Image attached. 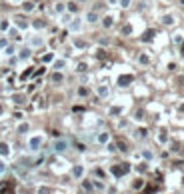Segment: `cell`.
<instances>
[{
    "instance_id": "1",
    "label": "cell",
    "mask_w": 184,
    "mask_h": 194,
    "mask_svg": "<svg viewBox=\"0 0 184 194\" xmlns=\"http://www.w3.org/2000/svg\"><path fill=\"white\" fill-rule=\"evenodd\" d=\"M70 148V142L66 140V138H56V140L52 142V150L56 154H62V152H66V150Z\"/></svg>"
},
{
    "instance_id": "2",
    "label": "cell",
    "mask_w": 184,
    "mask_h": 194,
    "mask_svg": "<svg viewBox=\"0 0 184 194\" xmlns=\"http://www.w3.org/2000/svg\"><path fill=\"white\" fill-rule=\"evenodd\" d=\"M42 144H44V136H42V134H36V136H32L30 140H28V148H30L32 152H38Z\"/></svg>"
},
{
    "instance_id": "3",
    "label": "cell",
    "mask_w": 184,
    "mask_h": 194,
    "mask_svg": "<svg viewBox=\"0 0 184 194\" xmlns=\"http://www.w3.org/2000/svg\"><path fill=\"white\" fill-rule=\"evenodd\" d=\"M82 26H84V20L76 16V18H72V22L68 24V30H70V32H74V34H76V32H80V30H82Z\"/></svg>"
},
{
    "instance_id": "4",
    "label": "cell",
    "mask_w": 184,
    "mask_h": 194,
    "mask_svg": "<svg viewBox=\"0 0 184 194\" xmlns=\"http://www.w3.org/2000/svg\"><path fill=\"white\" fill-rule=\"evenodd\" d=\"M96 142H98V144H106V146H108L110 144V132H106V130L98 132L96 134Z\"/></svg>"
},
{
    "instance_id": "5",
    "label": "cell",
    "mask_w": 184,
    "mask_h": 194,
    "mask_svg": "<svg viewBox=\"0 0 184 194\" xmlns=\"http://www.w3.org/2000/svg\"><path fill=\"white\" fill-rule=\"evenodd\" d=\"M84 166L82 164H74V166H72V176H74L76 180H82V176H84Z\"/></svg>"
},
{
    "instance_id": "6",
    "label": "cell",
    "mask_w": 184,
    "mask_h": 194,
    "mask_svg": "<svg viewBox=\"0 0 184 194\" xmlns=\"http://www.w3.org/2000/svg\"><path fill=\"white\" fill-rule=\"evenodd\" d=\"M168 130L166 128H160L158 130V134H156V140H158V144H166V142H168Z\"/></svg>"
},
{
    "instance_id": "7",
    "label": "cell",
    "mask_w": 184,
    "mask_h": 194,
    "mask_svg": "<svg viewBox=\"0 0 184 194\" xmlns=\"http://www.w3.org/2000/svg\"><path fill=\"white\" fill-rule=\"evenodd\" d=\"M84 20H86V22H90V24H96L98 20H100V16H98L96 10H88L86 16H84Z\"/></svg>"
},
{
    "instance_id": "8",
    "label": "cell",
    "mask_w": 184,
    "mask_h": 194,
    "mask_svg": "<svg viewBox=\"0 0 184 194\" xmlns=\"http://www.w3.org/2000/svg\"><path fill=\"white\" fill-rule=\"evenodd\" d=\"M52 68H54V72H60V70L66 68V60H64V58H54Z\"/></svg>"
},
{
    "instance_id": "9",
    "label": "cell",
    "mask_w": 184,
    "mask_h": 194,
    "mask_svg": "<svg viewBox=\"0 0 184 194\" xmlns=\"http://www.w3.org/2000/svg\"><path fill=\"white\" fill-rule=\"evenodd\" d=\"M162 24H164V26H174V24H176V16L174 14H164L162 16Z\"/></svg>"
},
{
    "instance_id": "10",
    "label": "cell",
    "mask_w": 184,
    "mask_h": 194,
    "mask_svg": "<svg viewBox=\"0 0 184 194\" xmlns=\"http://www.w3.org/2000/svg\"><path fill=\"white\" fill-rule=\"evenodd\" d=\"M96 94L100 96V98H108V94H110V90H108V86L106 84H100V86L96 88Z\"/></svg>"
},
{
    "instance_id": "11",
    "label": "cell",
    "mask_w": 184,
    "mask_h": 194,
    "mask_svg": "<svg viewBox=\"0 0 184 194\" xmlns=\"http://www.w3.org/2000/svg\"><path fill=\"white\" fill-rule=\"evenodd\" d=\"M42 44H44V38H42V36H32L30 38V48H40Z\"/></svg>"
},
{
    "instance_id": "12",
    "label": "cell",
    "mask_w": 184,
    "mask_h": 194,
    "mask_svg": "<svg viewBox=\"0 0 184 194\" xmlns=\"http://www.w3.org/2000/svg\"><path fill=\"white\" fill-rule=\"evenodd\" d=\"M112 24H114V16L112 14H106L104 18H102V26H104V28H110Z\"/></svg>"
},
{
    "instance_id": "13",
    "label": "cell",
    "mask_w": 184,
    "mask_h": 194,
    "mask_svg": "<svg viewBox=\"0 0 184 194\" xmlns=\"http://www.w3.org/2000/svg\"><path fill=\"white\" fill-rule=\"evenodd\" d=\"M0 156H10V146L6 144V142H0Z\"/></svg>"
},
{
    "instance_id": "14",
    "label": "cell",
    "mask_w": 184,
    "mask_h": 194,
    "mask_svg": "<svg viewBox=\"0 0 184 194\" xmlns=\"http://www.w3.org/2000/svg\"><path fill=\"white\" fill-rule=\"evenodd\" d=\"M28 130H30V124H28V122H20L18 128H16V132H18V134H26Z\"/></svg>"
},
{
    "instance_id": "15",
    "label": "cell",
    "mask_w": 184,
    "mask_h": 194,
    "mask_svg": "<svg viewBox=\"0 0 184 194\" xmlns=\"http://www.w3.org/2000/svg\"><path fill=\"white\" fill-rule=\"evenodd\" d=\"M18 58L20 60H28V58H30V48H22L18 52Z\"/></svg>"
},
{
    "instance_id": "16",
    "label": "cell",
    "mask_w": 184,
    "mask_h": 194,
    "mask_svg": "<svg viewBox=\"0 0 184 194\" xmlns=\"http://www.w3.org/2000/svg\"><path fill=\"white\" fill-rule=\"evenodd\" d=\"M52 82H54V84H62V82H64L62 72H54V74H52Z\"/></svg>"
},
{
    "instance_id": "17",
    "label": "cell",
    "mask_w": 184,
    "mask_h": 194,
    "mask_svg": "<svg viewBox=\"0 0 184 194\" xmlns=\"http://www.w3.org/2000/svg\"><path fill=\"white\" fill-rule=\"evenodd\" d=\"M138 62H140V64H148V62H150V56H148L146 52H142V54L138 56Z\"/></svg>"
},
{
    "instance_id": "18",
    "label": "cell",
    "mask_w": 184,
    "mask_h": 194,
    "mask_svg": "<svg viewBox=\"0 0 184 194\" xmlns=\"http://www.w3.org/2000/svg\"><path fill=\"white\" fill-rule=\"evenodd\" d=\"M72 18H74V16H72L70 12H64V14H62V24H70Z\"/></svg>"
},
{
    "instance_id": "19",
    "label": "cell",
    "mask_w": 184,
    "mask_h": 194,
    "mask_svg": "<svg viewBox=\"0 0 184 194\" xmlns=\"http://www.w3.org/2000/svg\"><path fill=\"white\" fill-rule=\"evenodd\" d=\"M22 8H24L26 12H32V10H34V2H22Z\"/></svg>"
},
{
    "instance_id": "20",
    "label": "cell",
    "mask_w": 184,
    "mask_h": 194,
    "mask_svg": "<svg viewBox=\"0 0 184 194\" xmlns=\"http://www.w3.org/2000/svg\"><path fill=\"white\" fill-rule=\"evenodd\" d=\"M130 4H132V0H118V6L120 8H130Z\"/></svg>"
},
{
    "instance_id": "21",
    "label": "cell",
    "mask_w": 184,
    "mask_h": 194,
    "mask_svg": "<svg viewBox=\"0 0 184 194\" xmlns=\"http://www.w3.org/2000/svg\"><path fill=\"white\" fill-rule=\"evenodd\" d=\"M54 10H56L58 14H64V12H66V6H64V4H60V2H58L56 6H54Z\"/></svg>"
},
{
    "instance_id": "22",
    "label": "cell",
    "mask_w": 184,
    "mask_h": 194,
    "mask_svg": "<svg viewBox=\"0 0 184 194\" xmlns=\"http://www.w3.org/2000/svg\"><path fill=\"white\" fill-rule=\"evenodd\" d=\"M4 54H6V56H12V54H14V46H12V44H8L6 48H4Z\"/></svg>"
},
{
    "instance_id": "23",
    "label": "cell",
    "mask_w": 184,
    "mask_h": 194,
    "mask_svg": "<svg viewBox=\"0 0 184 194\" xmlns=\"http://www.w3.org/2000/svg\"><path fill=\"white\" fill-rule=\"evenodd\" d=\"M142 156H144L146 160H152V158H154V152H152V150H142Z\"/></svg>"
},
{
    "instance_id": "24",
    "label": "cell",
    "mask_w": 184,
    "mask_h": 194,
    "mask_svg": "<svg viewBox=\"0 0 184 194\" xmlns=\"http://www.w3.org/2000/svg\"><path fill=\"white\" fill-rule=\"evenodd\" d=\"M32 26L36 28V30H40V28H44V22H42V20H34V22H32Z\"/></svg>"
},
{
    "instance_id": "25",
    "label": "cell",
    "mask_w": 184,
    "mask_h": 194,
    "mask_svg": "<svg viewBox=\"0 0 184 194\" xmlns=\"http://www.w3.org/2000/svg\"><path fill=\"white\" fill-rule=\"evenodd\" d=\"M66 10H68V12H70V14H72V12H76V2H68V6H66Z\"/></svg>"
},
{
    "instance_id": "26",
    "label": "cell",
    "mask_w": 184,
    "mask_h": 194,
    "mask_svg": "<svg viewBox=\"0 0 184 194\" xmlns=\"http://www.w3.org/2000/svg\"><path fill=\"white\" fill-rule=\"evenodd\" d=\"M6 168H8V166H6V162L0 158V174H4V172H6Z\"/></svg>"
},
{
    "instance_id": "27",
    "label": "cell",
    "mask_w": 184,
    "mask_h": 194,
    "mask_svg": "<svg viewBox=\"0 0 184 194\" xmlns=\"http://www.w3.org/2000/svg\"><path fill=\"white\" fill-rule=\"evenodd\" d=\"M38 194H50V188L48 186H40L38 188Z\"/></svg>"
},
{
    "instance_id": "28",
    "label": "cell",
    "mask_w": 184,
    "mask_h": 194,
    "mask_svg": "<svg viewBox=\"0 0 184 194\" xmlns=\"http://www.w3.org/2000/svg\"><path fill=\"white\" fill-rule=\"evenodd\" d=\"M16 20H18V26H20V28H26V26H28V22H26L24 18H16Z\"/></svg>"
},
{
    "instance_id": "29",
    "label": "cell",
    "mask_w": 184,
    "mask_h": 194,
    "mask_svg": "<svg viewBox=\"0 0 184 194\" xmlns=\"http://www.w3.org/2000/svg\"><path fill=\"white\" fill-rule=\"evenodd\" d=\"M8 26H10L8 20H2V22H0V30H8Z\"/></svg>"
},
{
    "instance_id": "30",
    "label": "cell",
    "mask_w": 184,
    "mask_h": 194,
    "mask_svg": "<svg viewBox=\"0 0 184 194\" xmlns=\"http://www.w3.org/2000/svg\"><path fill=\"white\" fill-rule=\"evenodd\" d=\"M78 94H80V96H86V94H88V88L80 86V88H78Z\"/></svg>"
},
{
    "instance_id": "31",
    "label": "cell",
    "mask_w": 184,
    "mask_h": 194,
    "mask_svg": "<svg viewBox=\"0 0 184 194\" xmlns=\"http://www.w3.org/2000/svg\"><path fill=\"white\" fill-rule=\"evenodd\" d=\"M120 112H122V108H118V106L110 108V114H120Z\"/></svg>"
},
{
    "instance_id": "32",
    "label": "cell",
    "mask_w": 184,
    "mask_h": 194,
    "mask_svg": "<svg viewBox=\"0 0 184 194\" xmlns=\"http://www.w3.org/2000/svg\"><path fill=\"white\" fill-rule=\"evenodd\" d=\"M86 68H88V66L84 64V62H80V64H78V68H76V70H78V72H84V70H86Z\"/></svg>"
},
{
    "instance_id": "33",
    "label": "cell",
    "mask_w": 184,
    "mask_h": 194,
    "mask_svg": "<svg viewBox=\"0 0 184 194\" xmlns=\"http://www.w3.org/2000/svg\"><path fill=\"white\" fill-rule=\"evenodd\" d=\"M6 46H8V40H6V38H2V40H0V50H4Z\"/></svg>"
},
{
    "instance_id": "34",
    "label": "cell",
    "mask_w": 184,
    "mask_h": 194,
    "mask_svg": "<svg viewBox=\"0 0 184 194\" xmlns=\"http://www.w3.org/2000/svg\"><path fill=\"white\" fill-rule=\"evenodd\" d=\"M130 30H132V28H130V24H126V26L122 28V32H124V34H130Z\"/></svg>"
},
{
    "instance_id": "35",
    "label": "cell",
    "mask_w": 184,
    "mask_h": 194,
    "mask_svg": "<svg viewBox=\"0 0 184 194\" xmlns=\"http://www.w3.org/2000/svg\"><path fill=\"white\" fill-rule=\"evenodd\" d=\"M82 186L86 188V190H92V184H90V182H86V180H84V182H82Z\"/></svg>"
},
{
    "instance_id": "36",
    "label": "cell",
    "mask_w": 184,
    "mask_h": 194,
    "mask_svg": "<svg viewBox=\"0 0 184 194\" xmlns=\"http://www.w3.org/2000/svg\"><path fill=\"white\" fill-rule=\"evenodd\" d=\"M92 186H94V188H104V184H102V182H98V180H94V184H92Z\"/></svg>"
},
{
    "instance_id": "37",
    "label": "cell",
    "mask_w": 184,
    "mask_h": 194,
    "mask_svg": "<svg viewBox=\"0 0 184 194\" xmlns=\"http://www.w3.org/2000/svg\"><path fill=\"white\" fill-rule=\"evenodd\" d=\"M74 44H76V46H78V48H84V46H86V44H84V42H82V40H76V42H74Z\"/></svg>"
},
{
    "instance_id": "38",
    "label": "cell",
    "mask_w": 184,
    "mask_h": 194,
    "mask_svg": "<svg viewBox=\"0 0 184 194\" xmlns=\"http://www.w3.org/2000/svg\"><path fill=\"white\" fill-rule=\"evenodd\" d=\"M108 4L110 6H118V0H108Z\"/></svg>"
},
{
    "instance_id": "39",
    "label": "cell",
    "mask_w": 184,
    "mask_h": 194,
    "mask_svg": "<svg viewBox=\"0 0 184 194\" xmlns=\"http://www.w3.org/2000/svg\"><path fill=\"white\" fill-rule=\"evenodd\" d=\"M180 112H184V104H180Z\"/></svg>"
},
{
    "instance_id": "40",
    "label": "cell",
    "mask_w": 184,
    "mask_h": 194,
    "mask_svg": "<svg viewBox=\"0 0 184 194\" xmlns=\"http://www.w3.org/2000/svg\"><path fill=\"white\" fill-rule=\"evenodd\" d=\"M14 2H24V0H14Z\"/></svg>"
},
{
    "instance_id": "41",
    "label": "cell",
    "mask_w": 184,
    "mask_h": 194,
    "mask_svg": "<svg viewBox=\"0 0 184 194\" xmlns=\"http://www.w3.org/2000/svg\"><path fill=\"white\" fill-rule=\"evenodd\" d=\"M180 4H182V6H184V0H180Z\"/></svg>"
},
{
    "instance_id": "42",
    "label": "cell",
    "mask_w": 184,
    "mask_h": 194,
    "mask_svg": "<svg viewBox=\"0 0 184 194\" xmlns=\"http://www.w3.org/2000/svg\"><path fill=\"white\" fill-rule=\"evenodd\" d=\"M0 114H2V106H0Z\"/></svg>"
}]
</instances>
